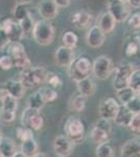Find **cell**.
Listing matches in <instances>:
<instances>
[{"instance_id":"cell-1","label":"cell","mask_w":140,"mask_h":157,"mask_svg":"<svg viewBox=\"0 0 140 157\" xmlns=\"http://www.w3.org/2000/svg\"><path fill=\"white\" fill-rule=\"evenodd\" d=\"M47 70L44 67H29L22 69L20 72V81L26 89L34 88L36 86L44 84L46 80Z\"/></svg>"},{"instance_id":"cell-2","label":"cell","mask_w":140,"mask_h":157,"mask_svg":"<svg viewBox=\"0 0 140 157\" xmlns=\"http://www.w3.org/2000/svg\"><path fill=\"white\" fill-rule=\"evenodd\" d=\"M32 38L38 44L49 45L55 39V29L48 20H39L35 23Z\"/></svg>"},{"instance_id":"cell-3","label":"cell","mask_w":140,"mask_h":157,"mask_svg":"<svg viewBox=\"0 0 140 157\" xmlns=\"http://www.w3.org/2000/svg\"><path fill=\"white\" fill-rule=\"evenodd\" d=\"M64 132L74 144H81L85 135V126L78 116H69L65 121Z\"/></svg>"},{"instance_id":"cell-4","label":"cell","mask_w":140,"mask_h":157,"mask_svg":"<svg viewBox=\"0 0 140 157\" xmlns=\"http://www.w3.org/2000/svg\"><path fill=\"white\" fill-rule=\"evenodd\" d=\"M91 71H92V64H91L90 60L86 57L75 59L72 62V64L68 67L70 78L74 82H78V81L89 77Z\"/></svg>"},{"instance_id":"cell-5","label":"cell","mask_w":140,"mask_h":157,"mask_svg":"<svg viewBox=\"0 0 140 157\" xmlns=\"http://www.w3.org/2000/svg\"><path fill=\"white\" fill-rule=\"evenodd\" d=\"M9 55L14 62V67L26 69L32 67V62L25 52L24 46L20 42H12L9 47Z\"/></svg>"},{"instance_id":"cell-6","label":"cell","mask_w":140,"mask_h":157,"mask_svg":"<svg viewBox=\"0 0 140 157\" xmlns=\"http://www.w3.org/2000/svg\"><path fill=\"white\" fill-rule=\"evenodd\" d=\"M111 132H112V126L110 121L100 117L95 123V125L93 126L90 136L94 144L99 145V144H103L105 141L109 140Z\"/></svg>"},{"instance_id":"cell-7","label":"cell","mask_w":140,"mask_h":157,"mask_svg":"<svg viewBox=\"0 0 140 157\" xmlns=\"http://www.w3.org/2000/svg\"><path fill=\"white\" fill-rule=\"evenodd\" d=\"M134 66L132 63L121 62L120 64L114 69V78H113V87L115 90H119L121 88L128 87L129 78L131 73L133 72Z\"/></svg>"},{"instance_id":"cell-8","label":"cell","mask_w":140,"mask_h":157,"mask_svg":"<svg viewBox=\"0 0 140 157\" xmlns=\"http://www.w3.org/2000/svg\"><path fill=\"white\" fill-rule=\"evenodd\" d=\"M21 123L22 126L32 129V131H40L45 125L44 117L41 112L29 107H27L22 113Z\"/></svg>"},{"instance_id":"cell-9","label":"cell","mask_w":140,"mask_h":157,"mask_svg":"<svg viewBox=\"0 0 140 157\" xmlns=\"http://www.w3.org/2000/svg\"><path fill=\"white\" fill-rule=\"evenodd\" d=\"M114 71L113 62L105 55L98 56L92 64V72L99 80H107Z\"/></svg>"},{"instance_id":"cell-10","label":"cell","mask_w":140,"mask_h":157,"mask_svg":"<svg viewBox=\"0 0 140 157\" xmlns=\"http://www.w3.org/2000/svg\"><path fill=\"white\" fill-rule=\"evenodd\" d=\"M0 26L4 29V32L9 36V41L12 42H20L24 38L25 34L22 29L21 25L18 21L12 18L4 19L0 22Z\"/></svg>"},{"instance_id":"cell-11","label":"cell","mask_w":140,"mask_h":157,"mask_svg":"<svg viewBox=\"0 0 140 157\" xmlns=\"http://www.w3.org/2000/svg\"><path fill=\"white\" fill-rule=\"evenodd\" d=\"M108 12L117 22H124L130 17L129 4L121 0H108Z\"/></svg>"},{"instance_id":"cell-12","label":"cell","mask_w":140,"mask_h":157,"mask_svg":"<svg viewBox=\"0 0 140 157\" xmlns=\"http://www.w3.org/2000/svg\"><path fill=\"white\" fill-rule=\"evenodd\" d=\"M74 149V143L64 135H58L53 140V150L58 157H69Z\"/></svg>"},{"instance_id":"cell-13","label":"cell","mask_w":140,"mask_h":157,"mask_svg":"<svg viewBox=\"0 0 140 157\" xmlns=\"http://www.w3.org/2000/svg\"><path fill=\"white\" fill-rule=\"evenodd\" d=\"M120 105L113 98H107L101 101L98 108V112L101 118H105L108 121H114L115 116L119 110Z\"/></svg>"},{"instance_id":"cell-14","label":"cell","mask_w":140,"mask_h":157,"mask_svg":"<svg viewBox=\"0 0 140 157\" xmlns=\"http://www.w3.org/2000/svg\"><path fill=\"white\" fill-rule=\"evenodd\" d=\"M106 39V34L99 29L98 25H92L88 29L86 35V41L87 44L92 48H98L104 44Z\"/></svg>"},{"instance_id":"cell-15","label":"cell","mask_w":140,"mask_h":157,"mask_svg":"<svg viewBox=\"0 0 140 157\" xmlns=\"http://www.w3.org/2000/svg\"><path fill=\"white\" fill-rule=\"evenodd\" d=\"M55 63L60 67H69L72 64L73 61L75 60L73 49L68 48L64 45L58 47L55 54Z\"/></svg>"},{"instance_id":"cell-16","label":"cell","mask_w":140,"mask_h":157,"mask_svg":"<svg viewBox=\"0 0 140 157\" xmlns=\"http://www.w3.org/2000/svg\"><path fill=\"white\" fill-rule=\"evenodd\" d=\"M40 16L44 20H52L59 14V6L55 0H42L38 6Z\"/></svg>"},{"instance_id":"cell-17","label":"cell","mask_w":140,"mask_h":157,"mask_svg":"<svg viewBox=\"0 0 140 157\" xmlns=\"http://www.w3.org/2000/svg\"><path fill=\"white\" fill-rule=\"evenodd\" d=\"M4 88H6L9 94H11L12 97H14L17 100H20V98H23L25 94V90H26V88L24 87V85L22 84L20 80L6 81V83L4 84Z\"/></svg>"},{"instance_id":"cell-18","label":"cell","mask_w":140,"mask_h":157,"mask_svg":"<svg viewBox=\"0 0 140 157\" xmlns=\"http://www.w3.org/2000/svg\"><path fill=\"white\" fill-rule=\"evenodd\" d=\"M117 21L108 11L103 13L98 18V26L106 35H109L115 29Z\"/></svg>"},{"instance_id":"cell-19","label":"cell","mask_w":140,"mask_h":157,"mask_svg":"<svg viewBox=\"0 0 140 157\" xmlns=\"http://www.w3.org/2000/svg\"><path fill=\"white\" fill-rule=\"evenodd\" d=\"M76 87H78V92L86 98L92 97L96 91V84L90 77H87L76 82Z\"/></svg>"},{"instance_id":"cell-20","label":"cell","mask_w":140,"mask_h":157,"mask_svg":"<svg viewBox=\"0 0 140 157\" xmlns=\"http://www.w3.org/2000/svg\"><path fill=\"white\" fill-rule=\"evenodd\" d=\"M133 115H134V113L132 112L124 104H121L120 107H119L118 112H117L115 118H114V121H115V123L118 126H121V127H129L130 124H131Z\"/></svg>"},{"instance_id":"cell-21","label":"cell","mask_w":140,"mask_h":157,"mask_svg":"<svg viewBox=\"0 0 140 157\" xmlns=\"http://www.w3.org/2000/svg\"><path fill=\"white\" fill-rule=\"evenodd\" d=\"M71 23L74 27L78 29H82L87 27L91 21V15L88 12L85 11H78L74 13L71 16Z\"/></svg>"},{"instance_id":"cell-22","label":"cell","mask_w":140,"mask_h":157,"mask_svg":"<svg viewBox=\"0 0 140 157\" xmlns=\"http://www.w3.org/2000/svg\"><path fill=\"white\" fill-rule=\"evenodd\" d=\"M0 152L2 157H13L18 152L16 143L11 137L2 136L0 138Z\"/></svg>"},{"instance_id":"cell-23","label":"cell","mask_w":140,"mask_h":157,"mask_svg":"<svg viewBox=\"0 0 140 157\" xmlns=\"http://www.w3.org/2000/svg\"><path fill=\"white\" fill-rule=\"evenodd\" d=\"M140 152V139L132 138L127 140L121 147L120 157H131L132 155Z\"/></svg>"},{"instance_id":"cell-24","label":"cell","mask_w":140,"mask_h":157,"mask_svg":"<svg viewBox=\"0 0 140 157\" xmlns=\"http://www.w3.org/2000/svg\"><path fill=\"white\" fill-rule=\"evenodd\" d=\"M38 149H39V146H38V143L34 137L22 141L21 146H20V151L27 157H32L35 154H37L39 152Z\"/></svg>"},{"instance_id":"cell-25","label":"cell","mask_w":140,"mask_h":157,"mask_svg":"<svg viewBox=\"0 0 140 157\" xmlns=\"http://www.w3.org/2000/svg\"><path fill=\"white\" fill-rule=\"evenodd\" d=\"M27 104H28L29 108L40 111L43 107H44L46 103H45L41 92H40V91H36V92H34L28 98V102H27Z\"/></svg>"},{"instance_id":"cell-26","label":"cell","mask_w":140,"mask_h":157,"mask_svg":"<svg viewBox=\"0 0 140 157\" xmlns=\"http://www.w3.org/2000/svg\"><path fill=\"white\" fill-rule=\"evenodd\" d=\"M95 155L96 157H114V149L109 140L97 145L95 149Z\"/></svg>"},{"instance_id":"cell-27","label":"cell","mask_w":140,"mask_h":157,"mask_svg":"<svg viewBox=\"0 0 140 157\" xmlns=\"http://www.w3.org/2000/svg\"><path fill=\"white\" fill-rule=\"evenodd\" d=\"M116 91H117V98H118V100L121 102V104L129 103L135 95H137L136 93H135V91L132 89L130 86L121 88V89L116 90Z\"/></svg>"},{"instance_id":"cell-28","label":"cell","mask_w":140,"mask_h":157,"mask_svg":"<svg viewBox=\"0 0 140 157\" xmlns=\"http://www.w3.org/2000/svg\"><path fill=\"white\" fill-rule=\"evenodd\" d=\"M78 42V37L76 36L73 32H65L62 36V43L63 45L68 48H71L73 49L74 47L76 46Z\"/></svg>"},{"instance_id":"cell-29","label":"cell","mask_w":140,"mask_h":157,"mask_svg":"<svg viewBox=\"0 0 140 157\" xmlns=\"http://www.w3.org/2000/svg\"><path fill=\"white\" fill-rule=\"evenodd\" d=\"M40 92L43 95V98H44L45 103H52L55 102L58 98L59 94L57 92V90L55 88L50 87V86H44V87L40 88Z\"/></svg>"},{"instance_id":"cell-30","label":"cell","mask_w":140,"mask_h":157,"mask_svg":"<svg viewBox=\"0 0 140 157\" xmlns=\"http://www.w3.org/2000/svg\"><path fill=\"white\" fill-rule=\"evenodd\" d=\"M129 86L136 94H140V69H134L129 78Z\"/></svg>"},{"instance_id":"cell-31","label":"cell","mask_w":140,"mask_h":157,"mask_svg":"<svg viewBox=\"0 0 140 157\" xmlns=\"http://www.w3.org/2000/svg\"><path fill=\"white\" fill-rule=\"evenodd\" d=\"M0 101H1V103H2V109H4V110H11V111L17 110L18 100L15 98L14 97H12L9 93H6Z\"/></svg>"},{"instance_id":"cell-32","label":"cell","mask_w":140,"mask_h":157,"mask_svg":"<svg viewBox=\"0 0 140 157\" xmlns=\"http://www.w3.org/2000/svg\"><path fill=\"white\" fill-rule=\"evenodd\" d=\"M86 100H87V98L84 97L81 93L75 95L71 101V109L76 112H83L86 108Z\"/></svg>"},{"instance_id":"cell-33","label":"cell","mask_w":140,"mask_h":157,"mask_svg":"<svg viewBox=\"0 0 140 157\" xmlns=\"http://www.w3.org/2000/svg\"><path fill=\"white\" fill-rule=\"evenodd\" d=\"M13 15H14V19L16 21L20 22L21 20L26 18L29 15V11L27 10V7L25 6V4L17 3L14 7V11H13Z\"/></svg>"},{"instance_id":"cell-34","label":"cell","mask_w":140,"mask_h":157,"mask_svg":"<svg viewBox=\"0 0 140 157\" xmlns=\"http://www.w3.org/2000/svg\"><path fill=\"white\" fill-rule=\"evenodd\" d=\"M45 83L48 84V86H50V87L55 88V89L62 87V85H63L62 78L59 77V75H57L55 72H52V71H47Z\"/></svg>"},{"instance_id":"cell-35","label":"cell","mask_w":140,"mask_h":157,"mask_svg":"<svg viewBox=\"0 0 140 157\" xmlns=\"http://www.w3.org/2000/svg\"><path fill=\"white\" fill-rule=\"evenodd\" d=\"M16 135H17V138L19 139L21 143L24 140H26V139L34 137L32 130L27 127H25V126H21V127H18L16 129Z\"/></svg>"},{"instance_id":"cell-36","label":"cell","mask_w":140,"mask_h":157,"mask_svg":"<svg viewBox=\"0 0 140 157\" xmlns=\"http://www.w3.org/2000/svg\"><path fill=\"white\" fill-rule=\"evenodd\" d=\"M19 23L21 25L25 35H32V29H34V26H35V22H34V20H32V17L30 16V14L26 18L21 20Z\"/></svg>"},{"instance_id":"cell-37","label":"cell","mask_w":140,"mask_h":157,"mask_svg":"<svg viewBox=\"0 0 140 157\" xmlns=\"http://www.w3.org/2000/svg\"><path fill=\"white\" fill-rule=\"evenodd\" d=\"M16 120V111L4 110L1 108L0 110V121L3 124H11Z\"/></svg>"},{"instance_id":"cell-38","label":"cell","mask_w":140,"mask_h":157,"mask_svg":"<svg viewBox=\"0 0 140 157\" xmlns=\"http://www.w3.org/2000/svg\"><path fill=\"white\" fill-rule=\"evenodd\" d=\"M14 67V62L9 55H4L0 57V70L6 71Z\"/></svg>"},{"instance_id":"cell-39","label":"cell","mask_w":140,"mask_h":157,"mask_svg":"<svg viewBox=\"0 0 140 157\" xmlns=\"http://www.w3.org/2000/svg\"><path fill=\"white\" fill-rule=\"evenodd\" d=\"M139 47H140V43H138V41H129L127 43L126 45V55L128 57H133L138 52L139 50Z\"/></svg>"},{"instance_id":"cell-40","label":"cell","mask_w":140,"mask_h":157,"mask_svg":"<svg viewBox=\"0 0 140 157\" xmlns=\"http://www.w3.org/2000/svg\"><path fill=\"white\" fill-rule=\"evenodd\" d=\"M124 105H126L127 107H128L130 110L134 113V114L135 113H139L140 112V98H139V95L138 94L135 95V97L132 98L129 103L124 104Z\"/></svg>"},{"instance_id":"cell-41","label":"cell","mask_w":140,"mask_h":157,"mask_svg":"<svg viewBox=\"0 0 140 157\" xmlns=\"http://www.w3.org/2000/svg\"><path fill=\"white\" fill-rule=\"evenodd\" d=\"M129 128L131 129L132 132L140 134V112L135 113V114L133 115Z\"/></svg>"},{"instance_id":"cell-42","label":"cell","mask_w":140,"mask_h":157,"mask_svg":"<svg viewBox=\"0 0 140 157\" xmlns=\"http://www.w3.org/2000/svg\"><path fill=\"white\" fill-rule=\"evenodd\" d=\"M129 26L135 30L140 29V13H134L132 16L129 17Z\"/></svg>"},{"instance_id":"cell-43","label":"cell","mask_w":140,"mask_h":157,"mask_svg":"<svg viewBox=\"0 0 140 157\" xmlns=\"http://www.w3.org/2000/svg\"><path fill=\"white\" fill-rule=\"evenodd\" d=\"M9 42L11 41H9L7 34L4 32V29L0 26V49H3Z\"/></svg>"},{"instance_id":"cell-44","label":"cell","mask_w":140,"mask_h":157,"mask_svg":"<svg viewBox=\"0 0 140 157\" xmlns=\"http://www.w3.org/2000/svg\"><path fill=\"white\" fill-rule=\"evenodd\" d=\"M71 0H55V2L57 3L59 7H66L70 4Z\"/></svg>"},{"instance_id":"cell-45","label":"cell","mask_w":140,"mask_h":157,"mask_svg":"<svg viewBox=\"0 0 140 157\" xmlns=\"http://www.w3.org/2000/svg\"><path fill=\"white\" fill-rule=\"evenodd\" d=\"M128 4L133 9H140V0H129Z\"/></svg>"},{"instance_id":"cell-46","label":"cell","mask_w":140,"mask_h":157,"mask_svg":"<svg viewBox=\"0 0 140 157\" xmlns=\"http://www.w3.org/2000/svg\"><path fill=\"white\" fill-rule=\"evenodd\" d=\"M13 157H27V156L25 155V154H23V153H22L21 151H18L17 153L15 154V155L13 156Z\"/></svg>"},{"instance_id":"cell-47","label":"cell","mask_w":140,"mask_h":157,"mask_svg":"<svg viewBox=\"0 0 140 157\" xmlns=\"http://www.w3.org/2000/svg\"><path fill=\"white\" fill-rule=\"evenodd\" d=\"M32 0H17V3H21V4H27L29 2H32Z\"/></svg>"},{"instance_id":"cell-48","label":"cell","mask_w":140,"mask_h":157,"mask_svg":"<svg viewBox=\"0 0 140 157\" xmlns=\"http://www.w3.org/2000/svg\"><path fill=\"white\" fill-rule=\"evenodd\" d=\"M32 157H48V156L45 155L44 153H40V152H38V153H37V154H35V155L32 156Z\"/></svg>"},{"instance_id":"cell-49","label":"cell","mask_w":140,"mask_h":157,"mask_svg":"<svg viewBox=\"0 0 140 157\" xmlns=\"http://www.w3.org/2000/svg\"><path fill=\"white\" fill-rule=\"evenodd\" d=\"M131 157H140V152H139V153H136V154H134V155H132Z\"/></svg>"},{"instance_id":"cell-50","label":"cell","mask_w":140,"mask_h":157,"mask_svg":"<svg viewBox=\"0 0 140 157\" xmlns=\"http://www.w3.org/2000/svg\"><path fill=\"white\" fill-rule=\"evenodd\" d=\"M121 1H123V2H127V3H128V2H129V0H121Z\"/></svg>"},{"instance_id":"cell-51","label":"cell","mask_w":140,"mask_h":157,"mask_svg":"<svg viewBox=\"0 0 140 157\" xmlns=\"http://www.w3.org/2000/svg\"><path fill=\"white\" fill-rule=\"evenodd\" d=\"M2 137V134H1V130H0V138Z\"/></svg>"},{"instance_id":"cell-52","label":"cell","mask_w":140,"mask_h":157,"mask_svg":"<svg viewBox=\"0 0 140 157\" xmlns=\"http://www.w3.org/2000/svg\"><path fill=\"white\" fill-rule=\"evenodd\" d=\"M0 157H2V154H1V152H0Z\"/></svg>"}]
</instances>
